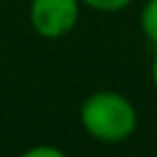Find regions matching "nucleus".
Masks as SVG:
<instances>
[{
  "instance_id": "f257e3e1",
  "label": "nucleus",
  "mask_w": 157,
  "mask_h": 157,
  "mask_svg": "<svg viewBox=\"0 0 157 157\" xmlns=\"http://www.w3.org/2000/svg\"><path fill=\"white\" fill-rule=\"evenodd\" d=\"M80 121L88 136L99 142H123L138 127L133 103L114 90H97L88 95L80 108Z\"/></svg>"
},
{
  "instance_id": "f03ea898",
  "label": "nucleus",
  "mask_w": 157,
  "mask_h": 157,
  "mask_svg": "<svg viewBox=\"0 0 157 157\" xmlns=\"http://www.w3.org/2000/svg\"><path fill=\"white\" fill-rule=\"evenodd\" d=\"M80 15V0H33L30 24L37 35L45 39H60L69 35Z\"/></svg>"
},
{
  "instance_id": "7ed1b4c3",
  "label": "nucleus",
  "mask_w": 157,
  "mask_h": 157,
  "mask_svg": "<svg viewBox=\"0 0 157 157\" xmlns=\"http://www.w3.org/2000/svg\"><path fill=\"white\" fill-rule=\"evenodd\" d=\"M140 26L146 39L157 45V0H146L140 11Z\"/></svg>"
},
{
  "instance_id": "20e7f679",
  "label": "nucleus",
  "mask_w": 157,
  "mask_h": 157,
  "mask_svg": "<svg viewBox=\"0 0 157 157\" xmlns=\"http://www.w3.org/2000/svg\"><path fill=\"white\" fill-rule=\"evenodd\" d=\"M80 2L95 11H101V13H116V11L125 9L131 0H80Z\"/></svg>"
},
{
  "instance_id": "39448f33",
  "label": "nucleus",
  "mask_w": 157,
  "mask_h": 157,
  "mask_svg": "<svg viewBox=\"0 0 157 157\" xmlns=\"http://www.w3.org/2000/svg\"><path fill=\"white\" fill-rule=\"evenodd\" d=\"M20 157H67L60 148L56 146H48V144H37L33 148H28L26 153H22Z\"/></svg>"
},
{
  "instance_id": "423d86ee",
  "label": "nucleus",
  "mask_w": 157,
  "mask_h": 157,
  "mask_svg": "<svg viewBox=\"0 0 157 157\" xmlns=\"http://www.w3.org/2000/svg\"><path fill=\"white\" fill-rule=\"evenodd\" d=\"M151 78H153V84H155V88H157V52H155V58H153V63H151Z\"/></svg>"
}]
</instances>
